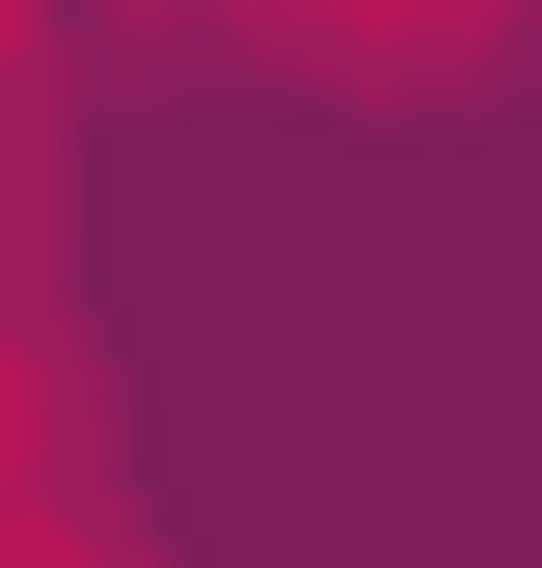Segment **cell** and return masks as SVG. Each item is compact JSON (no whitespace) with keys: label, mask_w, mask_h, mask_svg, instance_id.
Instances as JSON below:
<instances>
[{"label":"cell","mask_w":542,"mask_h":568,"mask_svg":"<svg viewBox=\"0 0 542 568\" xmlns=\"http://www.w3.org/2000/svg\"><path fill=\"white\" fill-rule=\"evenodd\" d=\"M104 27L207 52V78H361V104H491L542 52V0H104Z\"/></svg>","instance_id":"6da1fadb"},{"label":"cell","mask_w":542,"mask_h":568,"mask_svg":"<svg viewBox=\"0 0 542 568\" xmlns=\"http://www.w3.org/2000/svg\"><path fill=\"white\" fill-rule=\"evenodd\" d=\"M27 155H52V0H0V284H27Z\"/></svg>","instance_id":"7a4b0ae2"}]
</instances>
